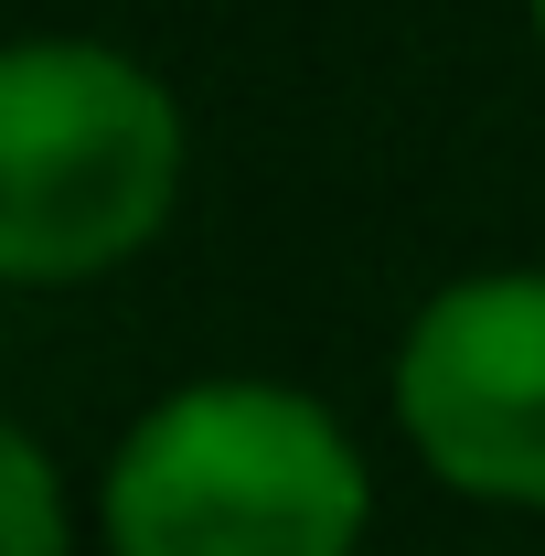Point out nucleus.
<instances>
[{
    "instance_id": "1",
    "label": "nucleus",
    "mask_w": 545,
    "mask_h": 556,
    "mask_svg": "<svg viewBox=\"0 0 545 556\" xmlns=\"http://www.w3.org/2000/svg\"><path fill=\"white\" fill-rule=\"evenodd\" d=\"M364 525V450L310 386L278 375H204L150 396L97 482L107 556H353Z\"/></svg>"
},
{
    "instance_id": "2",
    "label": "nucleus",
    "mask_w": 545,
    "mask_h": 556,
    "mask_svg": "<svg viewBox=\"0 0 545 556\" xmlns=\"http://www.w3.org/2000/svg\"><path fill=\"white\" fill-rule=\"evenodd\" d=\"M182 204L172 86L86 33H33L0 54V278L75 289L129 268Z\"/></svg>"
},
{
    "instance_id": "3",
    "label": "nucleus",
    "mask_w": 545,
    "mask_h": 556,
    "mask_svg": "<svg viewBox=\"0 0 545 556\" xmlns=\"http://www.w3.org/2000/svg\"><path fill=\"white\" fill-rule=\"evenodd\" d=\"M396 428L428 482L545 514V268L449 278L396 343Z\"/></svg>"
},
{
    "instance_id": "4",
    "label": "nucleus",
    "mask_w": 545,
    "mask_h": 556,
    "mask_svg": "<svg viewBox=\"0 0 545 556\" xmlns=\"http://www.w3.org/2000/svg\"><path fill=\"white\" fill-rule=\"evenodd\" d=\"M0 556H65V471L33 428H0Z\"/></svg>"
},
{
    "instance_id": "5",
    "label": "nucleus",
    "mask_w": 545,
    "mask_h": 556,
    "mask_svg": "<svg viewBox=\"0 0 545 556\" xmlns=\"http://www.w3.org/2000/svg\"><path fill=\"white\" fill-rule=\"evenodd\" d=\"M535 33H545V0H535Z\"/></svg>"
}]
</instances>
